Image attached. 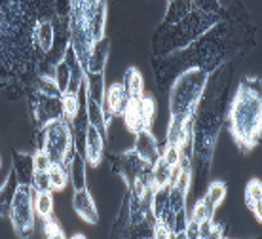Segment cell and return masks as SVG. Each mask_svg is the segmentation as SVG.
Returning <instances> with one entry per match:
<instances>
[{
	"label": "cell",
	"mask_w": 262,
	"mask_h": 239,
	"mask_svg": "<svg viewBox=\"0 0 262 239\" xmlns=\"http://www.w3.org/2000/svg\"><path fill=\"white\" fill-rule=\"evenodd\" d=\"M260 95L245 88L237 91L230 108V129L242 148H251L260 137Z\"/></svg>",
	"instance_id": "1"
},
{
	"label": "cell",
	"mask_w": 262,
	"mask_h": 239,
	"mask_svg": "<svg viewBox=\"0 0 262 239\" xmlns=\"http://www.w3.org/2000/svg\"><path fill=\"white\" fill-rule=\"evenodd\" d=\"M71 150V131L61 118L50 120V123L44 129V152L50 156L52 163H61L65 162L67 154Z\"/></svg>",
	"instance_id": "2"
},
{
	"label": "cell",
	"mask_w": 262,
	"mask_h": 239,
	"mask_svg": "<svg viewBox=\"0 0 262 239\" xmlns=\"http://www.w3.org/2000/svg\"><path fill=\"white\" fill-rule=\"evenodd\" d=\"M10 216H12L15 232L19 233V235H27L29 232H33L34 203H33V198H31V192H29V186H27V184H21V186H17V190H15Z\"/></svg>",
	"instance_id": "3"
},
{
	"label": "cell",
	"mask_w": 262,
	"mask_h": 239,
	"mask_svg": "<svg viewBox=\"0 0 262 239\" xmlns=\"http://www.w3.org/2000/svg\"><path fill=\"white\" fill-rule=\"evenodd\" d=\"M72 205H74L76 214H78L80 219H84L85 222H90V224H97L99 222V213H97V209H95L92 194L88 192V188L76 190L74 200H72Z\"/></svg>",
	"instance_id": "4"
},
{
	"label": "cell",
	"mask_w": 262,
	"mask_h": 239,
	"mask_svg": "<svg viewBox=\"0 0 262 239\" xmlns=\"http://www.w3.org/2000/svg\"><path fill=\"white\" fill-rule=\"evenodd\" d=\"M135 154L143 163H156V160L160 158L158 154V144L156 139L152 137V133L148 129L137 131V146H135Z\"/></svg>",
	"instance_id": "5"
},
{
	"label": "cell",
	"mask_w": 262,
	"mask_h": 239,
	"mask_svg": "<svg viewBox=\"0 0 262 239\" xmlns=\"http://www.w3.org/2000/svg\"><path fill=\"white\" fill-rule=\"evenodd\" d=\"M85 158L92 165H99L103 160V135L93 125H90L85 133Z\"/></svg>",
	"instance_id": "6"
},
{
	"label": "cell",
	"mask_w": 262,
	"mask_h": 239,
	"mask_svg": "<svg viewBox=\"0 0 262 239\" xmlns=\"http://www.w3.org/2000/svg\"><path fill=\"white\" fill-rule=\"evenodd\" d=\"M105 101H106V110H108L111 114H122V110L125 108L129 97H127V93H125L124 85L114 84L111 90L105 93Z\"/></svg>",
	"instance_id": "7"
},
{
	"label": "cell",
	"mask_w": 262,
	"mask_h": 239,
	"mask_svg": "<svg viewBox=\"0 0 262 239\" xmlns=\"http://www.w3.org/2000/svg\"><path fill=\"white\" fill-rule=\"evenodd\" d=\"M171 179H173V167H169L162 158H158L156 163L152 165V188L158 190V188L169 186Z\"/></svg>",
	"instance_id": "8"
},
{
	"label": "cell",
	"mask_w": 262,
	"mask_h": 239,
	"mask_svg": "<svg viewBox=\"0 0 262 239\" xmlns=\"http://www.w3.org/2000/svg\"><path fill=\"white\" fill-rule=\"evenodd\" d=\"M260 200H262V184H260V181L253 179V181L247 184V188H245V203H247V207L255 213V216L258 220L262 219Z\"/></svg>",
	"instance_id": "9"
},
{
	"label": "cell",
	"mask_w": 262,
	"mask_h": 239,
	"mask_svg": "<svg viewBox=\"0 0 262 239\" xmlns=\"http://www.w3.org/2000/svg\"><path fill=\"white\" fill-rule=\"evenodd\" d=\"M224 195H226V186H224V182H213V184L209 186L207 195L203 198V203H205V209H207L209 216L215 213L216 207L224 201Z\"/></svg>",
	"instance_id": "10"
},
{
	"label": "cell",
	"mask_w": 262,
	"mask_h": 239,
	"mask_svg": "<svg viewBox=\"0 0 262 239\" xmlns=\"http://www.w3.org/2000/svg\"><path fill=\"white\" fill-rule=\"evenodd\" d=\"M125 93L129 99H141L143 97V76L137 69H129L125 74Z\"/></svg>",
	"instance_id": "11"
},
{
	"label": "cell",
	"mask_w": 262,
	"mask_h": 239,
	"mask_svg": "<svg viewBox=\"0 0 262 239\" xmlns=\"http://www.w3.org/2000/svg\"><path fill=\"white\" fill-rule=\"evenodd\" d=\"M90 84H88V97L93 99L95 103H103L105 101V82H103V74L101 72H93L90 74Z\"/></svg>",
	"instance_id": "12"
},
{
	"label": "cell",
	"mask_w": 262,
	"mask_h": 239,
	"mask_svg": "<svg viewBox=\"0 0 262 239\" xmlns=\"http://www.w3.org/2000/svg\"><path fill=\"white\" fill-rule=\"evenodd\" d=\"M71 175L74 190H84L85 188V165L82 162V156L74 154L71 162Z\"/></svg>",
	"instance_id": "13"
},
{
	"label": "cell",
	"mask_w": 262,
	"mask_h": 239,
	"mask_svg": "<svg viewBox=\"0 0 262 239\" xmlns=\"http://www.w3.org/2000/svg\"><path fill=\"white\" fill-rule=\"evenodd\" d=\"M34 211L42 216V219H50V214L53 211V198L50 190H42L34 198Z\"/></svg>",
	"instance_id": "14"
},
{
	"label": "cell",
	"mask_w": 262,
	"mask_h": 239,
	"mask_svg": "<svg viewBox=\"0 0 262 239\" xmlns=\"http://www.w3.org/2000/svg\"><path fill=\"white\" fill-rule=\"evenodd\" d=\"M88 112H90V125H93L101 135L105 137V114H103L101 104L88 97Z\"/></svg>",
	"instance_id": "15"
},
{
	"label": "cell",
	"mask_w": 262,
	"mask_h": 239,
	"mask_svg": "<svg viewBox=\"0 0 262 239\" xmlns=\"http://www.w3.org/2000/svg\"><path fill=\"white\" fill-rule=\"evenodd\" d=\"M36 38H38V44L40 48L44 50V52H50L53 46V29H52V23H48V21H42L36 29Z\"/></svg>",
	"instance_id": "16"
},
{
	"label": "cell",
	"mask_w": 262,
	"mask_h": 239,
	"mask_svg": "<svg viewBox=\"0 0 262 239\" xmlns=\"http://www.w3.org/2000/svg\"><path fill=\"white\" fill-rule=\"evenodd\" d=\"M55 82H57V91L65 95L67 90H69V84H71V69H69L65 59L55 67Z\"/></svg>",
	"instance_id": "17"
},
{
	"label": "cell",
	"mask_w": 262,
	"mask_h": 239,
	"mask_svg": "<svg viewBox=\"0 0 262 239\" xmlns=\"http://www.w3.org/2000/svg\"><path fill=\"white\" fill-rule=\"evenodd\" d=\"M48 179H50V186L53 190H63L67 186V173L65 169L57 165V163H52V167L48 169Z\"/></svg>",
	"instance_id": "18"
},
{
	"label": "cell",
	"mask_w": 262,
	"mask_h": 239,
	"mask_svg": "<svg viewBox=\"0 0 262 239\" xmlns=\"http://www.w3.org/2000/svg\"><path fill=\"white\" fill-rule=\"evenodd\" d=\"M61 110L65 118H74L78 114V95H71V93H65L63 99H61Z\"/></svg>",
	"instance_id": "19"
},
{
	"label": "cell",
	"mask_w": 262,
	"mask_h": 239,
	"mask_svg": "<svg viewBox=\"0 0 262 239\" xmlns=\"http://www.w3.org/2000/svg\"><path fill=\"white\" fill-rule=\"evenodd\" d=\"M162 160H164L169 167H177L179 163H181V148H179L177 144H169L167 148H165L164 156H162Z\"/></svg>",
	"instance_id": "20"
},
{
	"label": "cell",
	"mask_w": 262,
	"mask_h": 239,
	"mask_svg": "<svg viewBox=\"0 0 262 239\" xmlns=\"http://www.w3.org/2000/svg\"><path fill=\"white\" fill-rule=\"evenodd\" d=\"M33 167H34V171H48V169L52 167V160H50V156H48L44 150H40V152L34 154Z\"/></svg>",
	"instance_id": "21"
},
{
	"label": "cell",
	"mask_w": 262,
	"mask_h": 239,
	"mask_svg": "<svg viewBox=\"0 0 262 239\" xmlns=\"http://www.w3.org/2000/svg\"><path fill=\"white\" fill-rule=\"evenodd\" d=\"M207 219H211V216H209V213H207V209H205V203H203V200L198 201L196 205H194V211H192L190 222L202 224V222H205Z\"/></svg>",
	"instance_id": "22"
},
{
	"label": "cell",
	"mask_w": 262,
	"mask_h": 239,
	"mask_svg": "<svg viewBox=\"0 0 262 239\" xmlns=\"http://www.w3.org/2000/svg\"><path fill=\"white\" fill-rule=\"evenodd\" d=\"M33 179H34V186L38 188V192H42V190H52L50 179H48V171H34Z\"/></svg>",
	"instance_id": "23"
},
{
	"label": "cell",
	"mask_w": 262,
	"mask_h": 239,
	"mask_svg": "<svg viewBox=\"0 0 262 239\" xmlns=\"http://www.w3.org/2000/svg\"><path fill=\"white\" fill-rule=\"evenodd\" d=\"M44 226H46L44 232H46L48 237H63V230H61V226H57V222L44 219Z\"/></svg>",
	"instance_id": "24"
},
{
	"label": "cell",
	"mask_w": 262,
	"mask_h": 239,
	"mask_svg": "<svg viewBox=\"0 0 262 239\" xmlns=\"http://www.w3.org/2000/svg\"><path fill=\"white\" fill-rule=\"evenodd\" d=\"M171 235H173V233H171L169 226L165 224L164 220H160V222H158V226H156V232H154V237L162 239V237H171Z\"/></svg>",
	"instance_id": "25"
}]
</instances>
